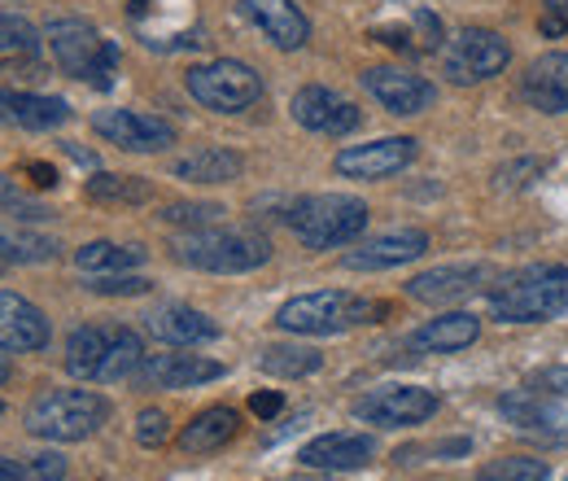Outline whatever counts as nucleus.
<instances>
[{
	"label": "nucleus",
	"mask_w": 568,
	"mask_h": 481,
	"mask_svg": "<svg viewBox=\"0 0 568 481\" xmlns=\"http://www.w3.org/2000/svg\"><path fill=\"white\" fill-rule=\"evenodd\" d=\"M166 433H171V420H166V412L144 408V412L136 415V442H141V447H162V442H166Z\"/></svg>",
	"instance_id": "ea45409f"
},
{
	"label": "nucleus",
	"mask_w": 568,
	"mask_h": 481,
	"mask_svg": "<svg viewBox=\"0 0 568 481\" xmlns=\"http://www.w3.org/2000/svg\"><path fill=\"white\" fill-rule=\"evenodd\" d=\"M144 263L141 245H119V241H88L83 250H74V268L88 275L132 272Z\"/></svg>",
	"instance_id": "c85d7f7f"
},
{
	"label": "nucleus",
	"mask_w": 568,
	"mask_h": 481,
	"mask_svg": "<svg viewBox=\"0 0 568 481\" xmlns=\"http://www.w3.org/2000/svg\"><path fill=\"white\" fill-rule=\"evenodd\" d=\"M144 329L166 345H206L219 338V324H214L211 315H202L193 307H180V302L158 307L153 315H144Z\"/></svg>",
	"instance_id": "5701e85b"
},
{
	"label": "nucleus",
	"mask_w": 568,
	"mask_h": 481,
	"mask_svg": "<svg viewBox=\"0 0 568 481\" xmlns=\"http://www.w3.org/2000/svg\"><path fill=\"white\" fill-rule=\"evenodd\" d=\"M538 31H542L547 40L568 36V0H547V13H542V22H538Z\"/></svg>",
	"instance_id": "a19ab883"
},
{
	"label": "nucleus",
	"mask_w": 568,
	"mask_h": 481,
	"mask_svg": "<svg viewBox=\"0 0 568 481\" xmlns=\"http://www.w3.org/2000/svg\"><path fill=\"white\" fill-rule=\"evenodd\" d=\"M245 171V158L236 149H223V144H206V149H193L189 158H180L171 167L175 180H189V184H227Z\"/></svg>",
	"instance_id": "bb28decb"
},
{
	"label": "nucleus",
	"mask_w": 568,
	"mask_h": 481,
	"mask_svg": "<svg viewBox=\"0 0 568 481\" xmlns=\"http://www.w3.org/2000/svg\"><path fill=\"white\" fill-rule=\"evenodd\" d=\"M88 289L92 293H119V298H136V293H149V280L144 275H132V272H110V275H92L88 280Z\"/></svg>",
	"instance_id": "4c0bfd02"
},
{
	"label": "nucleus",
	"mask_w": 568,
	"mask_h": 481,
	"mask_svg": "<svg viewBox=\"0 0 568 481\" xmlns=\"http://www.w3.org/2000/svg\"><path fill=\"white\" fill-rule=\"evenodd\" d=\"M376 442L367 433H320L297 451V464L306 469H324V473H351L372 464Z\"/></svg>",
	"instance_id": "6ab92c4d"
},
{
	"label": "nucleus",
	"mask_w": 568,
	"mask_h": 481,
	"mask_svg": "<svg viewBox=\"0 0 568 481\" xmlns=\"http://www.w3.org/2000/svg\"><path fill=\"white\" fill-rule=\"evenodd\" d=\"M171 254L197 272L236 275L263 268L272 259V241L250 228H193L171 245Z\"/></svg>",
	"instance_id": "7ed1b4c3"
},
{
	"label": "nucleus",
	"mask_w": 568,
	"mask_h": 481,
	"mask_svg": "<svg viewBox=\"0 0 568 481\" xmlns=\"http://www.w3.org/2000/svg\"><path fill=\"white\" fill-rule=\"evenodd\" d=\"M236 429H241V415L232 412V408H206V412H197L184 424L180 451H189V455H211V451L227 447V442L236 438Z\"/></svg>",
	"instance_id": "cd10ccee"
},
{
	"label": "nucleus",
	"mask_w": 568,
	"mask_h": 481,
	"mask_svg": "<svg viewBox=\"0 0 568 481\" xmlns=\"http://www.w3.org/2000/svg\"><path fill=\"white\" fill-rule=\"evenodd\" d=\"M363 88L389 110V114H403V119H412V114H425L428 106L437 101V88L428 83L425 74H416V70H403V67H372L363 70Z\"/></svg>",
	"instance_id": "2eb2a0df"
},
{
	"label": "nucleus",
	"mask_w": 568,
	"mask_h": 481,
	"mask_svg": "<svg viewBox=\"0 0 568 481\" xmlns=\"http://www.w3.org/2000/svg\"><path fill=\"white\" fill-rule=\"evenodd\" d=\"M49 338H53L49 315L31 298L0 289V350H9V354H36V350L49 345Z\"/></svg>",
	"instance_id": "f3484780"
},
{
	"label": "nucleus",
	"mask_w": 568,
	"mask_h": 481,
	"mask_svg": "<svg viewBox=\"0 0 568 481\" xmlns=\"http://www.w3.org/2000/svg\"><path fill=\"white\" fill-rule=\"evenodd\" d=\"M27 176H31V184H36V189H53V184H58V171H53V167H44V162H31V167H27Z\"/></svg>",
	"instance_id": "c03bdc74"
},
{
	"label": "nucleus",
	"mask_w": 568,
	"mask_h": 481,
	"mask_svg": "<svg viewBox=\"0 0 568 481\" xmlns=\"http://www.w3.org/2000/svg\"><path fill=\"white\" fill-rule=\"evenodd\" d=\"M62 250L58 237L22 228V223H0V268H36V263H53Z\"/></svg>",
	"instance_id": "a878e982"
},
{
	"label": "nucleus",
	"mask_w": 568,
	"mask_h": 481,
	"mask_svg": "<svg viewBox=\"0 0 568 481\" xmlns=\"http://www.w3.org/2000/svg\"><path fill=\"white\" fill-rule=\"evenodd\" d=\"M542 171H547L542 158H516L511 167H498L495 180H498V189H525V184H534Z\"/></svg>",
	"instance_id": "58836bf2"
},
{
	"label": "nucleus",
	"mask_w": 568,
	"mask_h": 481,
	"mask_svg": "<svg viewBox=\"0 0 568 481\" xmlns=\"http://www.w3.org/2000/svg\"><path fill=\"white\" fill-rule=\"evenodd\" d=\"M281 408H284V399L276 394V390H263V394H254V399H250V412L258 415V420H272Z\"/></svg>",
	"instance_id": "37998d69"
},
{
	"label": "nucleus",
	"mask_w": 568,
	"mask_h": 481,
	"mask_svg": "<svg viewBox=\"0 0 568 481\" xmlns=\"http://www.w3.org/2000/svg\"><path fill=\"white\" fill-rule=\"evenodd\" d=\"M495 280L490 263H450V268H433L407 280V298L428 302V307H446V302H459V298H473L477 289H486Z\"/></svg>",
	"instance_id": "dca6fc26"
},
{
	"label": "nucleus",
	"mask_w": 568,
	"mask_h": 481,
	"mask_svg": "<svg viewBox=\"0 0 568 481\" xmlns=\"http://www.w3.org/2000/svg\"><path fill=\"white\" fill-rule=\"evenodd\" d=\"M551 469L547 460H534V455H503V460H490L477 481H547Z\"/></svg>",
	"instance_id": "72a5a7b5"
},
{
	"label": "nucleus",
	"mask_w": 568,
	"mask_h": 481,
	"mask_svg": "<svg viewBox=\"0 0 568 481\" xmlns=\"http://www.w3.org/2000/svg\"><path fill=\"white\" fill-rule=\"evenodd\" d=\"M477 338H481V320L468 315V311H450V315H437V320L420 324L407 338V350H416V354H455V350H468Z\"/></svg>",
	"instance_id": "4be33fe9"
},
{
	"label": "nucleus",
	"mask_w": 568,
	"mask_h": 481,
	"mask_svg": "<svg viewBox=\"0 0 568 481\" xmlns=\"http://www.w3.org/2000/svg\"><path fill=\"white\" fill-rule=\"evenodd\" d=\"M71 119V106L62 97L44 92H4V123H18L27 132H53Z\"/></svg>",
	"instance_id": "393cba45"
},
{
	"label": "nucleus",
	"mask_w": 568,
	"mask_h": 481,
	"mask_svg": "<svg viewBox=\"0 0 568 481\" xmlns=\"http://www.w3.org/2000/svg\"><path fill=\"white\" fill-rule=\"evenodd\" d=\"M525 101L542 114L568 110V53H542L525 70Z\"/></svg>",
	"instance_id": "b1692460"
},
{
	"label": "nucleus",
	"mask_w": 568,
	"mask_h": 481,
	"mask_svg": "<svg viewBox=\"0 0 568 481\" xmlns=\"http://www.w3.org/2000/svg\"><path fill=\"white\" fill-rule=\"evenodd\" d=\"M0 123H4V88H0Z\"/></svg>",
	"instance_id": "49530a36"
},
{
	"label": "nucleus",
	"mask_w": 568,
	"mask_h": 481,
	"mask_svg": "<svg viewBox=\"0 0 568 481\" xmlns=\"http://www.w3.org/2000/svg\"><path fill=\"white\" fill-rule=\"evenodd\" d=\"M288 228L306 250H342L363 237L367 207L351 193H315L288 207Z\"/></svg>",
	"instance_id": "39448f33"
},
{
	"label": "nucleus",
	"mask_w": 568,
	"mask_h": 481,
	"mask_svg": "<svg viewBox=\"0 0 568 481\" xmlns=\"http://www.w3.org/2000/svg\"><path fill=\"white\" fill-rule=\"evenodd\" d=\"M105 420H110V403L92 390H49L22 415L27 433L40 442H83Z\"/></svg>",
	"instance_id": "423d86ee"
},
{
	"label": "nucleus",
	"mask_w": 568,
	"mask_h": 481,
	"mask_svg": "<svg viewBox=\"0 0 568 481\" xmlns=\"http://www.w3.org/2000/svg\"><path fill=\"white\" fill-rule=\"evenodd\" d=\"M498 412L507 415L511 424H520V429H551V424H560V415L551 412V403H547L542 390L503 394V399H498Z\"/></svg>",
	"instance_id": "c756f323"
},
{
	"label": "nucleus",
	"mask_w": 568,
	"mask_h": 481,
	"mask_svg": "<svg viewBox=\"0 0 568 481\" xmlns=\"http://www.w3.org/2000/svg\"><path fill=\"white\" fill-rule=\"evenodd\" d=\"M293 119L306 128V132H320V137H351L363 114H358L355 101L337 97L333 88H320V83H306L293 92Z\"/></svg>",
	"instance_id": "4468645a"
},
{
	"label": "nucleus",
	"mask_w": 568,
	"mask_h": 481,
	"mask_svg": "<svg viewBox=\"0 0 568 481\" xmlns=\"http://www.w3.org/2000/svg\"><path fill=\"white\" fill-rule=\"evenodd\" d=\"M425 254H428V232H420V228H394V232L367 237V241H358L355 250H346L342 254V268L346 272H389V268L416 263Z\"/></svg>",
	"instance_id": "f8f14e48"
},
{
	"label": "nucleus",
	"mask_w": 568,
	"mask_h": 481,
	"mask_svg": "<svg viewBox=\"0 0 568 481\" xmlns=\"http://www.w3.org/2000/svg\"><path fill=\"white\" fill-rule=\"evenodd\" d=\"M184 88L197 106H206L214 114H241L263 101V74L245 62H232V58L193 67L184 74Z\"/></svg>",
	"instance_id": "6e6552de"
},
{
	"label": "nucleus",
	"mask_w": 568,
	"mask_h": 481,
	"mask_svg": "<svg viewBox=\"0 0 568 481\" xmlns=\"http://www.w3.org/2000/svg\"><path fill=\"white\" fill-rule=\"evenodd\" d=\"M534 390H542V394H556V399H568V368H542V372H534V381H529Z\"/></svg>",
	"instance_id": "79ce46f5"
},
{
	"label": "nucleus",
	"mask_w": 568,
	"mask_h": 481,
	"mask_svg": "<svg viewBox=\"0 0 568 481\" xmlns=\"http://www.w3.org/2000/svg\"><path fill=\"white\" fill-rule=\"evenodd\" d=\"M376 315H385L381 302L355 298L346 289H315V293H297L276 311V324L284 333L297 338H337L358 324H376Z\"/></svg>",
	"instance_id": "20e7f679"
},
{
	"label": "nucleus",
	"mask_w": 568,
	"mask_h": 481,
	"mask_svg": "<svg viewBox=\"0 0 568 481\" xmlns=\"http://www.w3.org/2000/svg\"><path fill=\"white\" fill-rule=\"evenodd\" d=\"M144 363L141 333L123 324H83L67 338V372L92 385L128 381Z\"/></svg>",
	"instance_id": "f257e3e1"
},
{
	"label": "nucleus",
	"mask_w": 568,
	"mask_h": 481,
	"mask_svg": "<svg viewBox=\"0 0 568 481\" xmlns=\"http://www.w3.org/2000/svg\"><path fill=\"white\" fill-rule=\"evenodd\" d=\"M88 198L105 202V207H141L153 198V184L141 176H92L88 180Z\"/></svg>",
	"instance_id": "7c9ffc66"
},
{
	"label": "nucleus",
	"mask_w": 568,
	"mask_h": 481,
	"mask_svg": "<svg viewBox=\"0 0 568 481\" xmlns=\"http://www.w3.org/2000/svg\"><path fill=\"white\" fill-rule=\"evenodd\" d=\"M568 311V268L542 263L503 275L490 289V315L498 324H542Z\"/></svg>",
	"instance_id": "f03ea898"
},
{
	"label": "nucleus",
	"mask_w": 568,
	"mask_h": 481,
	"mask_svg": "<svg viewBox=\"0 0 568 481\" xmlns=\"http://www.w3.org/2000/svg\"><path fill=\"white\" fill-rule=\"evenodd\" d=\"M372 40H381V44L407 53V58H425V53L442 49V18L433 9H407L394 22H376Z\"/></svg>",
	"instance_id": "412c9836"
},
{
	"label": "nucleus",
	"mask_w": 568,
	"mask_h": 481,
	"mask_svg": "<svg viewBox=\"0 0 568 481\" xmlns=\"http://www.w3.org/2000/svg\"><path fill=\"white\" fill-rule=\"evenodd\" d=\"M40 31L22 13H0V53H36Z\"/></svg>",
	"instance_id": "e433bc0d"
},
{
	"label": "nucleus",
	"mask_w": 568,
	"mask_h": 481,
	"mask_svg": "<svg viewBox=\"0 0 568 481\" xmlns=\"http://www.w3.org/2000/svg\"><path fill=\"white\" fill-rule=\"evenodd\" d=\"M416 140L412 137H385V140H372V144H351L337 153V176L346 180H389L398 171H407L416 162Z\"/></svg>",
	"instance_id": "ddd939ff"
},
{
	"label": "nucleus",
	"mask_w": 568,
	"mask_h": 481,
	"mask_svg": "<svg viewBox=\"0 0 568 481\" xmlns=\"http://www.w3.org/2000/svg\"><path fill=\"white\" fill-rule=\"evenodd\" d=\"M49 53L58 70H67L74 79H88L92 88H110L114 83V70H119V44L114 40H101V31L83 18H53L49 31Z\"/></svg>",
	"instance_id": "0eeeda50"
},
{
	"label": "nucleus",
	"mask_w": 568,
	"mask_h": 481,
	"mask_svg": "<svg viewBox=\"0 0 568 481\" xmlns=\"http://www.w3.org/2000/svg\"><path fill=\"white\" fill-rule=\"evenodd\" d=\"M9 377H13V368H9V359H4V354H0V385H4V381H9Z\"/></svg>",
	"instance_id": "a18cd8bd"
},
{
	"label": "nucleus",
	"mask_w": 568,
	"mask_h": 481,
	"mask_svg": "<svg viewBox=\"0 0 568 481\" xmlns=\"http://www.w3.org/2000/svg\"><path fill=\"white\" fill-rule=\"evenodd\" d=\"M92 132L128 153H158V149L175 144V128L158 114H141V110H97Z\"/></svg>",
	"instance_id": "9b49d317"
},
{
	"label": "nucleus",
	"mask_w": 568,
	"mask_h": 481,
	"mask_svg": "<svg viewBox=\"0 0 568 481\" xmlns=\"http://www.w3.org/2000/svg\"><path fill=\"white\" fill-rule=\"evenodd\" d=\"M236 4L284 53H293V49H302L311 40V22H306V13L293 0H236Z\"/></svg>",
	"instance_id": "aec40b11"
},
{
	"label": "nucleus",
	"mask_w": 568,
	"mask_h": 481,
	"mask_svg": "<svg viewBox=\"0 0 568 481\" xmlns=\"http://www.w3.org/2000/svg\"><path fill=\"white\" fill-rule=\"evenodd\" d=\"M223 214H227V210L219 207V202H166L158 219H162V223H175V228H189V232H193V228H214Z\"/></svg>",
	"instance_id": "f704fd0d"
},
{
	"label": "nucleus",
	"mask_w": 568,
	"mask_h": 481,
	"mask_svg": "<svg viewBox=\"0 0 568 481\" xmlns=\"http://www.w3.org/2000/svg\"><path fill=\"white\" fill-rule=\"evenodd\" d=\"M437 412V394L425 385H376L355 403V415L363 424L376 429H407V424H425Z\"/></svg>",
	"instance_id": "9d476101"
},
{
	"label": "nucleus",
	"mask_w": 568,
	"mask_h": 481,
	"mask_svg": "<svg viewBox=\"0 0 568 481\" xmlns=\"http://www.w3.org/2000/svg\"><path fill=\"white\" fill-rule=\"evenodd\" d=\"M223 377V363L202 359V354H144L136 368V381L144 390H193Z\"/></svg>",
	"instance_id": "a211bd4d"
},
{
	"label": "nucleus",
	"mask_w": 568,
	"mask_h": 481,
	"mask_svg": "<svg viewBox=\"0 0 568 481\" xmlns=\"http://www.w3.org/2000/svg\"><path fill=\"white\" fill-rule=\"evenodd\" d=\"M67 478V460L58 451L31 455V460H4L0 455V481H62Z\"/></svg>",
	"instance_id": "473e14b6"
},
{
	"label": "nucleus",
	"mask_w": 568,
	"mask_h": 481,
	"mask_svg": "<svg viewBox=\"0 0 568 481\" xmlns=\"http://www.w3.org/2000/svg\"><path fill=\"white\" fill-rule=\"evenodd\" d=\"M0 214H9V219H27V223H44V219H53V210L40 207L36 198H27L9 176H0Z\"/></svg>",
	"instance_id": "c9c22d12"
},
{
	"label": "nucleus",
	"mask_w": 568,
	"mask_h": 481,
	"mask_svg": "<svg viewBox=\"0 0 568 481\" xmlns=\"http://www.w3.org/2000/svg\"><path fill=\"white\" fill-rule=\"evenodd\" d=\"M320 363H324V354L311 350V345H267L263 359H258L263 372H272V377H293V381L320 372Z\"/></svg>",
	"instance_id": "2f4dec72"
},
{
	"label": "nucleus",
	"mask_w": 568,
	"mask_h": 481,
	"mask_svg": "<svg viewBox=\"0 0 568 481\" xmlns=\"http://www.w3.org/2000/svg\"><path fill=\"white\" fill-rule=\"evenodd\" d=\"M507 62H511L507 40H503L498 31H486V27H468V31H459V36L442 49V74H446L450 83H459V88L495 79V74L507 70Z\"/></svg>",
	"instance_id": "1a4fd4ad"
},
{
	"label": "nucleus",
	"mask_w": 568,
	"mask_h": 481,
	"mask_svg": "<svg viewBox=\"0 0 568 481\" xmlns=\"http://www.w3.org/2000/svg\"><path fill=\"white\" fill-rule=\"evenodd\" d=\"M0 415H4V403H0Z\"/></svg>",
	"instance_id": "de8ad7c7"
}]
</instances>
